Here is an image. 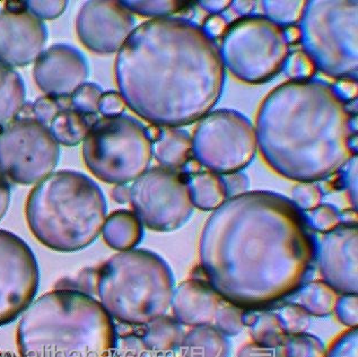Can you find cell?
I'll list each match as a JSON object with an SVG mask.
<instances>
[{
	"instance_id": "obj_1",
	"label": "cell",
	"mask_w": 358,
	"mask_h": 357,
	"mask_svg": "<svg viewBox=\"0 0 358 357\" xmlns=\"http://www.w3.org/2000/svg\"><path fill=\"white\" fill-rule=\"evenodd\" d=\"M317 241L306 213L269 191L229 198L206 223L200 267L222 299L266 307L296 293L317 264Z\"/></svg>"
},
{
	"instance_id": "obj_2",
	"label": "cell",
	"mask_w": 358,
	"mask_h": 357,
	"mask_svg": "<svg viewBox=\"0 0 358 357\" xmlns=\"http://www.w3.org/2000/svg\"><path fill=\"white\" fill-rule=\"evenodd\" d=\"M127 106L153 126L179 128L203 119L220 101L225 66L217 42L185 18H153L136 27L115 60Z\"/></svg>"
},
{
	"instance_id": "obj_3",
	"label": "cell",
	"mask_w": 358,
	"mask_h": 357,
	"mask_svg": "<svg viewBox=\"0 0 358 357\" xmlns=\"http://www.w3.org/2000/svg\"><path fill=\"white\" fill-rule=\"evenodd\" d=\"M352 102L317 79L278 86L262 103L257 120V141L266 161L303 183L335 174L357 153Z\"/></svg>"
},
{
	"instance_id": "obj_4",
	"label": "cell",
	"mask_w": 358,
	"mask_h": 357,
	"mask_svg": "<svg viewBox=\"0 0 358 357\" xmlns=\"http://www.w3.org/2000/svg\"><path fill=\"white\" fill-rule=\"evenodd\" d=\"M117 335L93 296L55 290L27 307L17 327L21 357H111Z\"/></svg>"
},
{
	"instance_id": "obj_5",
	"label": "cell",
	"mask_w": 358,
	"mask_h": 357,
	"mask_svg": "<svg viewBox=\"0 0 358 357\" xmlns=\"http://www.w3.org/2000/svg\"><path fill=\"white\" fill-rule=\"evenodd\" d=\"M108 206L101 188L77 171L51 173L27 197V225L43 246L59 252L85 249L106 224Z\"/></svg>"
},
{
	"instance_id": "obj_6",
	"label": "cell",
	"mask_w": 358,
	"mask_h": 357,
	"mask_svg": "<svg viewBox=\"0 0 358 357\" xmlns=\"http://www.w3.org/2000/svg\"><path fill=\"white\" fill-rule=\"evenodd\" d=\"M96 294L106 312L127 325L145 326L165 316L174 294L166 261L144 249L122 251L97 267Z\"/></svg>"
},
{
	"instance_id": "obj_7",
	"label": "cell",
	"mask_w": 358,
	"mask_h": 357,
	"mask_svg": "<svg viewBox=\"0 0 358 357\" xmlns=\"http://www.w3.org/2000/svg\"><path fill=\"white\" fill-rule=\"evenodd\" d=\"M152 158L148 129L130 115L99 118L83 141L86 167L106 183L136 181L148 170Z\"/></svg>"
},
{
	"instance_id": "obj_8",
	"label": "cell",
	"mask_w": 358,
	"mask_h": 357,
	"mask_svg": "<svg viewBox=\"0 0 358 357\" xmlns=\"http://www.w3.org/2000/svg\"><path fill=\"white\" fill-rule=\"evenodd\" d=\"M299 27L317 69L338 79L357 78V1H306Z\"/></svg>"
},
{
	"instance_id": "obj_9",
	"label": "cell",
	"mask_w": 358,
	"mask_h": 357,
	"mask_svg": "<svg viewBox=\"0 0 358 357\" xmlns=\"http://www.w3.org/2000/svg\"><path fill=\"white\" fill-rule=\"evenodd\" d=\"M286 29L264 16L249 15L227 27L220 48L224 66L244 82H268L284 71L289 56Z\"/></svg>"
},
{
	"instance_id": "obj_10",
	"label": "cell",
	"mask_w": 358,
	"mask_h": 357,
	"mask_svg": "<svg viewBox=\"0 0 358 357\" xmlns=\"http://www.w3.org/2000/svg\"><path fill=\"white\" fill-rule=\"evenodd\" d=\"M256 148L252 123L231 110H218L203 118L192 138L194 160L220 176L241 171L252 161Z\"/></svg>"
},
{
	"instance_id": "obj_11",
	"label": "cell",
	"mask_w": 358,
	"mask_h": 357,
	"mask_svg": "<svg viewBox=\"0 0 358 357\" xmlns=\"http://www.w3.org/2000/svg\"><path fill=\"white\" fill-rule=\"evenodd\" d=\"M59 158L58 141L34 117H18L0 130V171L15 183L38 185L53 173Z\"/></svg>"
},
{
	"instance_id": "obj_12",
	"label": "cell",
	"mask_w": 358,
	"mask_h": 357,
	"mask_svg": "<svg viewBox=\"0 0 358 357\" xmlns=\"http://www.w3.org/2000/svg\"><path fill=\"white\" fill-rule=\"evenodd\" d=\"M130 202L141 224L157 232L180 229L194 207L185 174L163 167L147 170L136 180Z\"/></svg>"
},
{
	"instance_id": "obj_13",
	"label": "cell",
	"mask_w": 358,
	"mask_h": 357,
	"mask_svg": "<svg viewBox=\"0 0 358 357\" xmlns=\"http://www.w3.org/2000/svg\"><path fill=\"white\" fill-rule=\"evenodd\" d=\"M40 283L38 261L25 241L0 230V327L25 312Z\"/></svg>"
},
{
	"instance_id": "obj_14",
	"label": "cell",
	"mask_w": 358,
	"mask_h": 357,
	"mask_svg": "<svg viewBox=\"0 0 358 357\" xmlns=\"http://www.w3.org/2000/svg\"><path fill=\"white\" fill-rule=\"evenodd\" d=\"M135 18L121 1H87L77 16V36L93 52L120 50L136 29Z\"/></svg>"
},
{
	"instance_id": "obj_15",
	"label": "cell",
	"mask_w": 358,
	"mask_h": 357,
	"mask_svg": "<svg viewBox=\"0 0 358 357\" xmlns=\"http://www.w3.org/2000/svg\"><path fill=\"white\" fill-rule=\"evenodd\" d=\"M48 29L27 3H6L0 12V62L24 67L36 62L47 43Z\"/></svg>"
},
{
	"instance_id": "obj_16",
	"label": "cell",
	"mask_w": 358,
	"mask_h": 357,
	"mask_svg": "<svg viewBox=\"0 0 358 357\" xmlns=\"http://www.w3.org/2000/svg\"><path fill=\"white\" fill-rule=\"evenodd\" d=\"M357 225L343 223L317 242L321 277L337 294H357Z\"/></svg>"
},
{
	"instance_id": "obj_17",
	"label": "cell",
	"mask_w": 358,
	"mask_h": 357,
	"mask_svg": "<svg viewBox=\"0 0 358 357\" xmlns=\"http://www.w3.org/2000/svg\"><path fill=\"white\" fill-rule=\"evenodd\" d=\"M36 85L47 97L69 99L90 76L87 59L76 48L56 44L38 57L33 71Z\"/></svg>"
},
{
	"instance_id": "obj_18",
	"label": "cell",
	"mask_w": 358,
	"mask_h": 357,
	"mask_svg": "<svg viewBox=\"0 0 358 357\" xmlns=\"http://www.w3.org/2000/svg\"><path fill=\"white\" fill-rule=\"evenodd\" d=\"M224 301L207 279L194 277L176 287L171 307L179 323L199 327L212 325Z\"/></svg>"
},
{
	"instance_id": "obj_19",
	"label": "cell",
	"mask_w": 358,
	"mask_h": 357,
	"mask_svg": "<svg viewBox=\"0 0 358 357\" xmlns=\"http://www.w3.org/2000/svg\"><path fill=\"white\" fill-rule=\"evenodd\" d=\"M181 172L185 174L191 200L196 207L203 211H213L229 200L223 176L203 170L194 158Z\"/></svg>"
},
{
	"instance_id": "obj_20",
	"label": "cell",
	"mask_w": 358,
	"mask_h": 357,
	"mask_svg": "<svg viewBox=\"0 0 358 357\" xmlns=\"http://www.w3.org/2000/svg\"><path fill=\"white\" fill-rule=\"evenodd\" d=\"M153 156L162 167L182 171L194 158L192 138L182 129L159 127L153 139Z\"/></svg>"
},
{
	"instance_id": "obj_21",
	"label": "cell",
	"mask_w": 358,
	"mask_h": 357,
	"mask_svg": "<svg viewBox=\"0 0 358 357\" xmlns=\"http://www.w3.org/2000/svg\"><path fill=\"white\" fill-rule=\"evenodd\" d=\"M102 232L106 244L121 252L135 249L144 237L138 217L126 209L112 213L106 218Z\"/></svg>"
},
{
	"instance_id": "obj_22",
	"label": "cell",
	"mask_w": 358,
	"mask_h": 357,
	"mask_svg": "<svg viewBox=\"0 0 358 357\" xmlns=\"http://www.w3.org/2000/svg\"><path fill=\"white\" fill-rule=\"evenodd\" d=\"M179 351L181 357H229L231 344L217 328L199 326L185 335Z\"/></svg>"
},
{
	"instance_id": "obj_23",
	"label": "cell",
	"mask_w": 358,
	"mask_h": 357,
	"mask_svg": "<svg viewBox=\"0 0 358 357\" xmlns=\"http://www.w3.org/2000/svg\"><path fill=\"white\" fill-rule=\"evenodd\" d=\"M25 100L27 88L21 75L0 62V130L20 117Z\"/></svg>"
},
{
	"instance_id": "obj_24",
	"label": "cell",
	"mask_w": 358,
	"mask_h": 357,
	"mask_svg": "<svg viewBox=\"0 0 358 357\" xmlns=\"http://www.w3.org/2000/svg\"><path fill=\"white\" fill-rule=\"evenodd\" d=\"M97 120V115H88L77 111L71 106H66L51 121L49 129L58 144L65 146H76L84 141Z\"/></svg>"
},
{
	"instance_id": "obj_25",
	"label": "cell",
	"mask_w": 358,
	"mask_h": 357,
	"mask_svg": "<svg viewBox=\"0 0 358 357\" xmlns=\"http://www.w3.org/2000/svg\"><path fill=\"white\" fill-rule=\"evenodd\" d=\"M185 335L182 325L176 318L162 316L145 325L141 338L148 349L162 355L179 351Z\"/></svg>"
},
{
	"instance_id": "obj_26",
	"label": "cell",
	"mask_w": 358,
	"mask_h": 357,
	"mask_svg": "<svg viewBox=\"0 0 358 357\" xmlns=\"http://www.w3.org/2000/svg\"><path fill=\"white\" fill-rule=\"evenodd\" d=\"M293 303L300 305L310 316H329L335 311L337 293L324 281H312L297 290Z\"/></svg>"
},
{
	"instance_id": "obj_27",
	"label": "cell",
	"mask_w": 358,
	"mask_h": 357,
	"mask_svg": "<svg viewBox=\"0 0 358 357\" xmlns=\"http://www.w3.org/2000/svg\"><path fill=\"white\" fill-rule=\"evenodd\" d=\"M249 316L252 320L248 326L251 327L255 343L268 349H279L282 345L287 335L282 329L277 314L273 312H249Z\"/></svg>"
},
{
	"instance_id": "obj_28",
	"label": "cell",
	"mask_w": 358,
	"mask_h": 357,
	"mask_svg": "<svg viewBox=\"0 0 358 357\" xmlns=\"http://www.w3.org/2000/svg\"><path fill=\"white\" fill-rule=\"evenodd\" d=\"M282 357H324V346L311 335H288L279 347Z\"/></svg>"
},
{
	"instance_id": "obj_29",
	"label": "cell",
	"mask_w": 358,
	"mask_h": 357,
	"mask_svg": "<svg viewBox=\"0 0 358 357\" xmlns=\"http://www.w3.org/2000/svg\"><path fill=\"white\" fill-rule=\"evenodd\" d=\"M262 4L266 18L284 27L300 23L306 6V1H264Z\"/></svg>"
},
{
	"instance_id": "obj_30",
	"label": "cell",
	"mask_w": 358,
	"mask_h": 357,
	"mask_svg": "<svg viewBox=\"0 0 358 357\" xmlns=\"http://www.w3.org/2000/svg\"><path fill=\"white\" fill-rule=\"evenodd\" d=\"M129 12L155 18H172L188 8L185 1H121Z\"/></svg>"
},
{
	"instance_id": "obj_31",
	"label": "cell",
	"mask_w": 358,
	"mask_h": 357,
	"mask_svg": "<svg viewBox=\"0 0 358 357\" xmlns=\"http://www.w3.org/2000/svg\"><path fill=\"white\" fill-rule=\"evenodd\" d=\"M306 216L308 225L313 231L323 232V233L334 231L343 223H346L341 211L328 204L319 205L315 209L306 211Z\"/></svg>"
},
{
	"instance_id": "obj_32",
	"label": "cell",
	"mask_w": 358,
	"mask_h": 357,
	"mask_svg": "<svg viewBox=\"0 0 358 357\" xmlns=\"http://www.w3.org/2000/svg\"><path fill=\"white\" fill-rule=\"evenodd\" d=\"M102 94L103 90L100 85L95 83H85L69 97V102L71 108L77 111L97 115Z\"/></svg>"
},
{
	"instance_id": "obj_33",
	"label": "cell",
	"mask_w": 358,
	"mask_h": 357,
	"mask_svg": "<svg viewBox=\"0 0 358 357\" xmlns=\"http://www.w3.org/2000/svg\"><path fill=\"white\" fill-rule=\"evenodd\" d=\"M277 316L286 335L304 334L311 321L310 314L296 303L285 305Z\"/></svg>"
},
{
	"instance_id": "obj_34",
	"label": "cell",
	"mask_w": 358,
	"mask_h": 357,
	"mask_svg": "<svg viewBox=\"0 0 358 357\" xmlns=\"http://www.w3.org/2000/svg\"><path fill=\"white\" fill-rule=\"evenodd\" d=\"M243 314L242 307L224 301L215 318L214 323L216 325L215 328H217L224 335L238 334L244 327L242 321Z\"/></svg>"
},
{
	"instance_id": "obj_35",
	"label": "cell",
	"mask_w": 358,
	"mask_h": 357,
	"mask_svg": "<svg viewBox=\"0 0 358 357\" xmlns=\"http://www.w3.org/2000/svg\"><path fill=\"white\" fill-rule=\"evenodd\" d=\"M97 276L99 270L97 268H86L83 270L75 279H62L57 283V290H77L80 293L96 294Z\"/></svg>"
},
{
	"instance_id": "obj_36",
	"label": "cell",
	"mask_w": 358,
	"mask_h": 357,
	"mask_svg": "<svg viewBox=\"0 0 358 357\" xmlns=\"http://www.w3.org/2000/svg\"><path fill=\"white\" fill-rule=\"evenodd\" d=\"M286 75L297 80H306L315 76L317 67L306 51H295L289 53L285 67Z\"/></svg>"
},
{
	"instance_id": "obj_37",
	"label": "cell",
	"mask_w": 358,
	"mask_h": 357,
	"mask_svg": "<svg viewBox=\"0 0 358 357\" xmlns=\"http://www.w3.org/2000/svg\"><path fill=\"white\" fill-rule=\"evenodd\" d=\"M323 191L315 183H302L292 191V202L304 213L321 205Z\"/></svg>"
},
{
	"instance_id": "obj_38",
	"label": "cell",
	"mask_w": 358,
	"mask_h": 357,
	"mask_svg": "<svg viewBox=\"0 0 358 357\" xmlns=\"http://www.w3.org/2000/svg\"><path fill=\"white\" fill-rule=\"evenodd\" d=\"M66 106H71L69 99H53L50 97H42L36 101V103L32 106L33 117L36 118V120L43 123L44 126H50L51 121L55 119L59 111L62 108Z\"/></svg>"
},
{
	"instance_id": "obj_39",
	"label": "cell",
	"mask_w": 358,
	"mask_h": 357,
	"mask_svg": "<svg viewBox=\"0 0 358 357\" xmlns=\"http://www.w3.org/2000/svg\"><path fill=\"white\" fill-rule=\"evenodd\" d=\"M358 331L352 328L336 340L324 357H358Z\"/></svg>"
},
{
	"instance_id": "obj_40",
	"label": "cell",
	"mask_w": 358,
	"mask_h": 357,
	"mask_svg": "<svg viewBox=\"0 0 358 357\" xmlns=\"http://www.w3.org/2000/svg\"><path fill=\"white\" fill-rule=\"evenodd\" d=\"M341 186L347 191L352 207L357 211V156L350 158L341 170Z\"/></svg>"
},
{
	"instance_id": "obj_41",
	"label": "cell",
	"mask_w": 358,
	"mask_h": 357,
	"mask_svg": "<svg viewBox=\"0 0 358 357\" xmlns=\"http://www.w3.org/2000/svg\"><path fill=\"white\" fill-rule=\"evenodd\" d=\"M357 294H346L338 299L335 312L338 319L350 328L357 327Z\"/></svg>"
},
{
	"instance_id": "obj_42",
	"label": "cell",
	"mask_w": 358,
	"mask_h": 357,
	"mask_svg": "<svg viewBox=\"0 0 358 357\" xmlns=\"http://www.w3.org/2000/svg\"><path fill=\"white\" fill-rule=\"evenodd\" d=\"M67 1H27L29 12L40 20H53L65 12Z\"/></svg>"
},
{
	"instance_id": "obj_43",
	"label": "cell",
	"mask_w": 358,
	"mask_h": 357,
	"mask_svg": "<svg viewBox=\"0 0 358 357\" xmlns=\"http://www.w3.org/2000/svg\"><path fill=\"white\" fill-rule=\"evenodd\" d=\"M126 102L117 92L110 91L102 94L99 103V112L103 117L124 115Z\"/></svg>"
},
{
	"instance_id": "obj_44",
	"label": "cell",
	"mask_w": 358,
	"mask_h": 357,
	"mask_svg": "<svg viewBox=\"0 0 358 357\" xmlns=\"http://www.w3.org/2000/svg\"><path fill=\"white\" fill-rule=\"evenodd\" d=\"M222 176H223L229 198L247 192L248 188H249V180L243 173L236 172Z\"/></svg>"
},
{
	"instance_id": "obj_45",
	"label": "cell",
	"mask_w": 358,
	"mask_h": 357,
	"mask_svg": "<svg viewBox=\"0 0 358 357\" xmlns=\"http://www.w3.org/2000/svg\"><path fill=\"white\" fill-rule=\"evenodd\" d=\"M227 24L229 23L227 20L222 15H212L206 20L201 27L213 40L217 42V38L227 32V27H229Z\"/></svg>"
},
{
	"instance_id": "obj_46",
	"label": "cell",
	"mask_w": 358,
	"mask_h": 357,
	"mask_svg": "<svg viewBox=\"0 0 358 357\" xmlns=\"http://www.w3.org/2000/svg\"><path fill=\"white\" fill-rule=\"evenodd\" d=\"M238 357H282L280 351H277V349H268L264 346L253 343L244 345L238 351Z\"/></svg>"
},
{
	"instance_id": "obj_47",
	"label": "cell",
	"mask_w": 358,
	"mask_h": 357,
	"mask_svg": "<svg viewBox=\"0 0 358 357\" xmlns=\"http://www.w3.org/2000/svg\"><path fill=\"white\" fill-rule=\"evenodd\" d=\"M10 204V185L6 176L0 171V220H3Z\"/></svg>"
},
{
	"instance_id": "obj_48",
	"label": "cell",
	"mask_w": 358,
	"mask_h": 357,
	"mask_svg": "<svg viewBox=\"0 0 358 357\" xmlns=\"http://www.w3.org/2000/svg\"><path fill=\"white\" fill-rule=\"evenodd\" d=\"M231 4L232 1H199L198 5L210 15H220L225 9L229 8Z\"/></svg>"
},
{
	"instance_id": "obj_49",
	"label": "cell",
	"mask_w": 358,
	"mask_h": 357,
	"mask_svg": "<svg viewBox=\"0 0 358 357\" xmlns=\"http://www.w3.org/2000/svg\"><path fill=\"white\" fill-rule=\"evenodd\" d=\"M130 195H131V188L127 187L126 185L115 186L111 192L113 200L119 202V204H127V202H129Z\"/></svg>"
},
{
	"instance_id": "obj_50",
	"label": "cell",
	"mask_w": 358,
	"mask_h": 357,
	"mask_svg": "<svg viewBox=\"0 0 358 357\" xmlns=\"http://www.w3.org/2000/svg\"><path fill=\"white\" fill-rule=\"evenodd\" d=\"M235 6V12H238V14L243 15V16H249L252 13L253 9H255V5L256 3H253V1H236L234 3Z\"/></svg>"
},
{
	"instance_id": "obj_51",
	"label": "cell",
	"mask_w": 358,
	"mask_h": 357,
	"mask_svg": "<svg viewBox=\"0 0 358 357\" xmlns=\"http://www.w3.org/2000/svg\"><path fill=\"white\" fill-rule=\"evenodd\" d=\"M0 357H18L17 355L8 353V351H0Z\"/></svg>"
},
{
	"instance_id": "obj_52",
	"label": "cell",
	"mask_w": 358,
	"mask_h": 357,
	"mask_svg": "<svg viewBox=\"0 0 358 357\" xmlns=\"http://www.w3.org/2000/svg\"><path fill=\"white\" fill-rule=\"evenodd\" d=\"M111 357H117V356H115V354H112V356Z\"/></svg>"
}]
</instances>
